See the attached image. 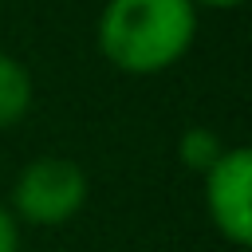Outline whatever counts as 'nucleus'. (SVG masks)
Instances as JSON below:
<instances>
[{"label": "nucleus", "instance_id": "39448f33", "mask_svg": "<svg viewBox=\"0 0 252 252\" xmlns=\"http://www.w3.org/2000/svg\"><path fill=\"white\" fill-rule=\"evenodd\" d=\"M224 154V142L209 130V126H189L181 138H177V161L185 165V169H193V173H209L213 169V161Z\"/></svg>", "mask_w": 252, "mask_h": 252}, {"label": "nucleus", "instance_id": "423d86ee", "mask_svg": "<svg viewBox=\"0 0 252 252\" xmlns=\"http://www.w3.org/2000/svg\"><path fill=\"white\" fill-rule=\"evenodd\" d=\"M0 252H20V220L0 205Z\"/></svg>", "mask_w": 252, "mask_h": 252}, {"label": "nucleus", "instance_id": "7ed1b4c3", "mask_svg": "<svg viewBox=\"0 0 252 252\" xmlns=\"http://www.w3.org/2000/svg\"><path fill=\"white\" fill-rule=\"evenodd\" d=\"M205 213L209 224L232 248L252 244V154L248 146H224V154L205 173Z\"/></svg>", "mask_w": 252, "mask_h": 252}, {"label": "nucleus", "instance_id": "f03ea898", "mask_svg": "<svg viewBox=\"0 0 252 252\" xmlns=\"http://www.w3.org/2000/svg\"><path fill=\"white\" fill-rule=\"evenodd\" d=\"M91 197V181H87V169L71 158H59V154H43V158H32L16 181H12V205L8 213L24 224H35V228H55V224H67L83 213Z\"/></svg>", "mask_w": 252, "mask_h": 252}, {"label": "nucleus", "instance_id": "0eeeda50", "mask_svg": "<svg viewBox=\"0 0 252 252\" xmlns=\"http://www.w3.org/2000/svg\"><path fill=\"white\" fill-rule=\"evenodd\" d=\"M193 8H240L244 0H189Z\"/></svg>", "mask_w": 252, "mask_h": 252}, {"label": "nucleus", "instance_id": "f257e3e1", "mask_svg": "<svg viewBox=\"0 0 252 252\" xmlns=\"http://www.w3.org/2000/svg\"><path fill=\"white\" fill-rule=\"evenodd\" d=\"M197 35V8L189 0H106L98 16V51L126 75L169 71Z\"/></svg>", "mask_w": 252, "mask_h": 252}, {"label": "nucleus", "instance_id": "20e7f679", "mask_svg": "<svg viewBox=\"0 0 252 252\" xmlns=\"http://www.w3.org/2000/svg\"><path fill=\"white\" fill-rule=\"evenodd\" d=\"M32 94H35V91H32L28 67H24L16 55L0 51V130H8V126H16V122L28 118Z\"/></svg>", "mask_w": 252, "mask_h": 252}]
</instances>
